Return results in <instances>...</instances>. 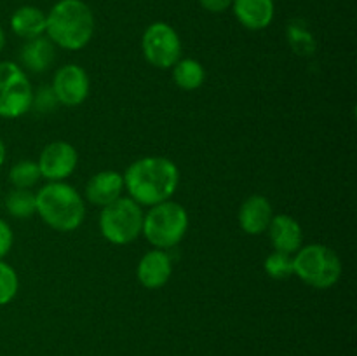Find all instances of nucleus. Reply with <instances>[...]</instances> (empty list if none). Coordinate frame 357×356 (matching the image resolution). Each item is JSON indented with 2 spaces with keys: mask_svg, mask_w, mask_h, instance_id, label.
I'll use <instances>...</instances> for the list:
<instances>
[{
  "mask_svg": "<svg viewBox=\"0 0 357 356\" xmlns=\"http://www.w3.org/2000/svg\"><path fill=\"white\" fill-rule=\"evenodd\" d=\"M122 177L129 198L139 206H155L169 201L180 184L178 166L162 156H149L135 161Z\"/></svg>",
  "mask_w": 357,
  "mask_h": 356,
  "instance_id": "obj_1",
  "label": "nucleus"
},
{
  "mask_svg": "<svg viewBox=\"0 0 357 356\" xmlns=\"http://www.w3.org/2000/svg\"><path fill=\"white\" fill-rule=\"evenodd\" d=\"M45 21L47 38L66 51H79L94 35V14L82 0H59L49 10Z\"/></svg>",
  "mask_w": 357,
  "mask_h": 356,
  "instance_id": "obj_2",
  "label": "nucleus"
},
{
  "mask_svg": "<svg viewBox=\"0 0 357 356\" xmlns=\"http://www.w3.org/2000/svg\"><path fill=\"white\" fill-rule=\"evenodd\" d=\"M37 215L42 222L58 232H72L82 225L86 218V205L82 195L66 181H47L35 194Z\"/></svg>",
  "mask_w": 357,
  "mask_h": 356,
  "instance_id": "obj_3",
  "label": "nucleus"
},
{
  "mask_svg": "<svg viewBox=\"0 0 357 356\" xmlns=\"http://www.w3.org/2000/svg\"><path fill=\"white\" fill-rule=\"evenodd\" d=\"M188 229V213L180 202L164 201L150 206L143 215L142 234L159 250H169L185 237Z\"/></svg>",
  "mask_w": 357,
  "mask_h": 356,
  "instance_id": "obj_4",
  "label": "nucleus"
},
{
  "mask_svg": "<svg viewBox=\"0 0 357 356\" xmlns=\"http://www.w3.org/2000/svg\"><path fill=\"white\" fill-rule=\"evenodd\" d=\"M293 274L317 290H328L342 276V260L326 244H307L293 255Z\"/></svg>",
  "mask_w": 357,
  "mask_h": 356,
  "instance_id": "obj_5",
  "label": "nucleus"
},
{
  "mask_svg": "<svg viewBox=\"0 0 357 356\" xmlns=\"http://www.w3.org/2000/svg\"><path fill=\"white\" fill-rule=\"evenodd\" d=\"M143 209L131 198L121 195L100 213L101 236L112 244H129L138 239L143 229Z\"/></svg>",
  "mask_w": 357,
  "mask_h": 356,
  "instance_id": "obj_6",
  "label": "nucleus"
},
{
  "mask_svg": "<svg viewBox=\"0 0 357 356\" xmlns=\"http://www.w3.org/2000/svg\"><path fill=\"white\" fill-rule=\"evenodd\" d=\"M33 101V87L23 66L0 61V117L17 119L26 114Z\"/></svg>",
  "mask_w": 357,
  "mask_h": 356,
  "instance_id": "obj_7",
  "label": "nucleus"
},
{
  "mask_svg": "<svg viewBox=\"0 0 357 356\" xmlns=\"http://www.w3.org/2000/svg\"><path fill=\"white\" fill-rule=\"evenodd\" d=\"M142 51L146 61L155 68H173L181 58V38L171 24L157 21L143 31Z\"/></svg>",
  "mask_w": 357,
  "mask_h": 356,
  "instance_id": "obj_8",
  "label": "nucleus"
},
{
  "mask_svg": "<svg viewBox=\"0 0 357 356\" xmlns=\"http://www.w3.org/2000/svg\"><path fill=\"white\" fill-rule=\"evenodd\" d=\"M51 89L59 105L79 107L89 96V75L82 66L75 65V63L59 66L54 73V79H52Z\"/></svg>",
  "mask_w": 357,
  "mask_h": 356,
  "instance_id": "obj_9",
  "label": "nucleus"
},
{
  "mask_svg": "<svg viewBox=\"0 0 357 356\" xmlns=\"http://www.w3.org/2000/svg\"><path fill=\"white\" fill-rule=\"evenodd\" d=\"M37 164L42 178L47 181H65L79 164V152L72 143L58 140L42 149Z\"/></svg>",
  "mask_w": 357,
  "mask_h": 356,
  "instance_id": "obj_10",
  "label": "nucleus"
},
{
  "mask_svg": "<svg viewBox=\"0 0 357 356\" xmlns=\"http://www.w3.org/2000/svg\"><path fill=\"white\" fill-rule=\"evenodd\" d=\"M171 274H173V262H171L169 253L159 248L146 251L136 269L138 281L149 290L162 288L169 281Z\"/></svg>",
  "mask_w": 357,
  "mask_h": 356,
  "instance_id": "obj_11",
  "label": "nucleus"
},
{
  "mask_svg": "<svg viewBox=\"0 0 357 356\" xmlns=\"http://www.w3.org/2000/svg\"><path fill=\"white\" fill-rule=\"evenodd\" d=\"M268 237H271L272 244H274L275 251H282V253L295 255L296 251L302 248L303 243V230L298 220L293 216L284 215H274L271 220V225L267 229Z\"/></svg>",
  "mask_w": 357,
  "mask_h": 356,
  "instance_id": "obj_12",
  "label": "nucleus"
},
{
  "mask_svg": "<svg viewBox=\"0 0 357 356\" xmlns=\"http://www.w3.org/2000/svg\"><path fill=\"white\" fill-rule=\"evenodd\" d=\"M272 216H274V209H272L271 201L265 195L255 194L241 205L239 225L250 236H258L268 229Z\"/></svg>",
  "mask_w": 357,
  "mask_h": 356,
  "instance_id": "obj_13",
  "label": "nucleus"
},
{
  "mask_svg": "<svg viewBox=\"0 0 357 356\" xmlns=\"http://www.w3.org/2000/svg\"><path fill=\"white\" fill-rule=\"evenodd\" d=\"M124 191V177L119 171L105 170L93 175L86 184V198L94 206H107L119 199Z\"/></svg>",
  "mask_w": 357,
  "mask_h": 356,
  "instance_id": "obj_14",
  "label": "nucleus"
},
{
  "mask_svg": "<svg viewBox=\"0 0 357 356\" xmlns=\"http://www.w3.org/2000/svg\"><path fill=\"white\" fill-rule=\"evenodd\" d=\"M234 14L248 30H264L275 14L274 0H234Z\"/></svg>",
  "mask_w": 357,
  "mask_h": 356,
  "instance_id": "obj_15",
  "label": "nucleus"
},
{
  "mask_svg": "<svg viewBox=\"0 0 357 356\" xmlns=\"http://www.w3.org/2000/svg\"><path fill=\"white\" fill-rule=\"evenodd\" d=\"M54 61V44L47 37H35L24 42L20 51V66L35 73H42Z\"/></svg>",
  "mask_w": 357,
  "mask_h": 356,
  "instance_id": "obj_16",
  "label": "nucleus"
},
{
  "mask_svg": "<svg viewBox=\"0 0 357 356\" xmlns=\"http://www.w3.org/2000/svg\"><path fill=\"white\" fill-rule=\"evenodd\" d=\"M45 21H47V16L44 14V10L33 6H23L14 10V14L10 16V30L17 37L30 40V38L42 37L45 34Z\"/></svg>",
  "mask_w": 357,
  "mask_h": 356,
  "instance_id": "obj_17",
  "label": "nucleus"
},
{
  "mask_svg": "<svg viewBox=\"0 0 357 356\" xmlns=\"http://www.w3.org/2000/svg\"><path fill=\"white\" fill-rule=\"evenodd\" d=\"M173 80L180 89L195 91L204 84L206 70L197 59H178L173 66Z\"/></svg>",
  "mask_w": 357,
  "mask_h": 356,
  "instance_id": "obj_18",
  "label": "nucleus"
},
{
  "mask_svg": "<svg viewBox=\"0 0 357 356\" xmlns=\"http://www.w3.org/2000/svg\"><path fill=\"white\" fill-rule=\"evenodd\" d=\"M6 209L14 218H30L37 213V199L31 188H13L6 198Z\"/></svg>",
  "mask_w": 357,
  "mask_h": 356,
  "instance_id": "obj_19",
  "label": "nucleus"
},
{
  "mask_svg": "<svg viewBox=\"0 0 357 356\" xmlns=\"http://www.w3.org/2000/svg\"><path fill=\"white\" fill-rule=\"evenodd\" d=\"M40 178L37 161H17L9 170V181L14 185V188H31L38 184Z\"/></svg>",
  "mask_w": 357,
  "mask_h": 356,
  "instance_id": "obj_20",
  "label": "nucleus"
},
{
  "mask_svg": "<svg viewBox=\"0 0 357 356\" xmlns=\"http://www.w3.org/2000/svg\"><path fill=\"white\" fill-rule=\"evenodd\" d=\"M265 272L272 279H286L293 276V255L282 253V251H272L265 258Z\"/></svg>",
  "mask_w": 357,
  "mask_h": 356,
  "instance_id": "obj_21",
  "label": "nucleus"
},
{
  "mask_svg": "<svg viewBox=\"0 0 357 356\" xmlns=\"http://www.w3.org/2000/svg\"><path fill=\"white\" fill-rule=\"evenodd\" d=\"M20 288V279L16 271L7 262L0 260V306L13 302Z\"/></svg>",
  "mask_w": 357,
  "mask_h": 356,
  "instance_id": "obj_22",
  "label": "nucleus"
},
{
  "mask_svg": "<svg viewBox=\"0 0 357 356\" xmlns=\"http://www.w3.org/2000/svg\"><path fill=\"white\" fill-rule=\"evenodd\" d=\"M58 100H56L54 93L51 87H40L37 93H33V101H31V108H37L38 112H51L58 107Z\"/></svg>",
  "mask_w": 357,
  "mask_h": 356,
  "instance_id": "obj_23",
  "label": "nucleus"
},
{
  "mask_svg": "<svg viewBox=\"0 0 357 356\" xmlns=\"http://www.w3.org/2000/svg\"><path fill=\"white\" fill-rule=\"evenodd\" d=\"M14 243V234L9 223L0 218V260L10 251Z\"/></svg>",
  "mask_w": 357,
  "mask_h": 356,
  "instance_id": "obj_24",
  "label": "nucleus"
},
{
  "mask_svg": "<svg viewBox=\"0 0 357 356\" xmlns=\"http://www.w3.org/2000/svg\"><path fill=\"white\" fill-rule=\"evenodd\" d=\"M232 2L234 0H199V3L209 13H223L232 7Z\"/></svg>",
  "mask_w": 357,
  "mask_h": 356,
  "instance_id": "obj_25",
  "label": "nucleus"
},
{
  "mask_svg": "<svg viewBox=\"0 0 357 356\" xmlns=\"http://www.w3.org/2000/svg\"><path fill=\"white\" fill-rule=\"evenodd\" d=\"M6 156H7V152H6V143H3L2 138H0V166H2V164L6 163Z\"/></svg>",
  "mask_w": 357,
  "mask_h": 356,
  "instance_id": "obj_26",
  "label": "nucleus"
},
{
  "mask_svg": "<svg viewBox=\"0 0 357 356\" xmlns=\"http://www.w3.org/2000/svg\"><path fill=\"white\" fill-rule=\"evenodd\" d=\"M3 45H6V34H3L2 27H0V52H2Z\"/></svg>",
  "mask_w": 357,
  "mask_h": 356,
  "instance_id": "obj_27",
  "label": "nucleus"
}]
</instances>
